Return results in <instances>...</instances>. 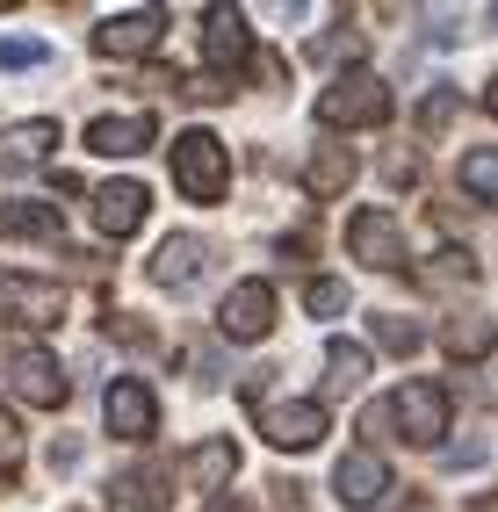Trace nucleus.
I'll return each instance as SVG.
<instances>
[{"label":"nucleus","instance_id":"c756f323","mask_svg":"<svg viewBox=\"0 0 498 512\" xmlns=\"http://www.w3.org/2000/svg\"><path fill=\"white\" fill-rule=\"evenodd\" d=\"M354 51H361L354 29H347V37H318V44H311V58H325V65H340V58H354Z\"/></svg>","mask_w":498,"mask_h":512},{"label":"nucleus","instance_id":"39448f33","mask_svg":"<svg viewBox=\"0 0 498 512\" xmlns=\"http://www.w3.org/2000/svg\"><path fill=\"white\" fill-rule=\"evenodd\" d=\"M347 246H354L361 267H376V275L405 267V231H397L390 210H354V217H347Z\"/></svg>","mask_w":498,"mask_h":512},{"label":"nucleus","instance_id":"bb28decb","mask_svg":"<svg viewBox=\"0 0 498 512\" xmlns=\"http://www.w3.org/2000/svg\"><path fill=\"white\" fill-rule=\"evenodd\" d=\"M304 303H311L318 318H332V311H347V282H332V275H318V282L304 289Z\"/></svg>","mask_w":498,"mask_h":512},{"label":"nucleus","instance_id":"0eeeda50","mask_svg":"<svg viewBox=\"0 0 498 512\" xmlns=\"http://www.w3.org/2000/svg\"><path fill=\"white\" fill-rule=\"evenodd\" d=\"M260 433L275 440V448H318L325 440V404L318 397H282V404H268V412H260Z\"/></svg>","mask_w":498,"mask_h":512},{"label":"nucleus","instance_id":"f257e3e1","mask_svg":"<svg viewBox=\"0 0 498 512\" xmlns=\"http://www.w3.org/2000/svg\"><path fill=\"white\" fill-rule=\"evenodd\" d=\"M166 166H174V188L188 202H217L231 188V152L210 138V130H181L174 152H166Z\"/></svg>","mask_w":498,"mask_h":512},{"label":"nucleus","instance_id":"423d86ee","mask_svg":"<svg viewBox=\"0 0 498 512\" xmlns=\"http://www.w3.org/2000/svg\"><path fill=\"white\" fill-rule=\"evenodd\" d=\"M102 419H109L116 440H152L159 433V397L138 383V375H116L109 397H102Z\"/></svg>","mask_w":498,"mask_h":512},{"label":"nucleus","instance_id":"cd10ccee","mask_svg":"<svg viewBox=\"0 0 498 512\" xmlns=\"http://www.w3.org/2000/svg\"><path fill=\"white\" fill-rule=\"evenodd\" d=\"M15 462H22V426H15V412L0 404V469L15 476Z\"/></svg>","mask_w":498,"mask_h":512},{"label":"nucleus","instance_id":"dca6fc26","mask_svg":"<svg viewBox=\"0 0 498 512\" xmlns=\"http://www.w3.org/2000/svg\"><path fill=\"white\" fill-rule=\"evenodd\" d=\"M166 484H174L166 469H130V476H116V484H109V505H116V512H159V505H166Z\"/></svg>","mask_w":498,"mask_h":512},{"label":"nucleus","instance_id":"ddd939ff","mask_svg":"<svg viewBox=\"0 0 498 512\" xmlns=\"http://www.w3.org/2000/svg\"><path fill=\"white\" fill-rule=\"evenodd\" d=\"M145 210H152V195L138 188V181H109V188H94V224H102L109 238H130L145 224Z\"/></svg>","mask_w":498,"mask_h":512},{"label":"nucleus","instance_id":"6e6552de","mask_svg":"<svg viewBox=\"0 0 498 512\" xmlns=\"http://www.w3.org/2000/svg\"><path fill=\"white\" fill-rule=\"evenodd\" d=\"M383 491H390V462L376 448H347L332 462V498L340 505H383Z\"/></svg>","mask_w":498,"mask_h":512},{"label":"nucleus","instance_id":"20e7f679","mask_svg":"<svg viewBox=\"0 0 498 512\" xmlns=\"http://www.w3.org/2000/svg\"><path fill=\"white\" fill-rule=\"evenodd\" d=\"M390 426H405L412 448H434V440L448 433V390L441 383H405L390 397Z\"/></svg>","mask_w":498,"mask_h":512},{"label":"nucleus","instance_id":"412c9836","mask_svg":"<svg viewBox=\"0 0 498 512\" xmlns=\"http://www.w3.org/2000/svg\"><path fill=\"white\" fill-rule=\"evenodd\" d=\"M347 181H354V152L347 145H325L311 166H304V188L325 202V195H347Z\"/></svg>","mask_w":498,"mask_h":512},{"label":"nucleus","instance_id":"c85d7f7f","mask_svg":"<svg viewBox=\"0 0 498 512\" xmlns=\"http://www.w3.org/2000/svg\"><path fill=\"white\" fill-rule=\"evenodd\" d=\"M51 58V44H37V37H15V44H0V65H44Z\"/></svg>","mask_w":498,"mask_h":512},{"label":"nucleus","instance_id":"f704fd0d","mask_svg":"<svg viewBox=\"0 0 498 512\" xmlns=\"http://www.w3.org/2000/svg\"><path fill=\"white\" fill-rule=\"evenodd\" d=\"M484 101H491V109H498V80H491V94H484Z\"/></svg>","mask_w":498,"mask_h":512},{"label":"nucleus","instance_id":"72a5a7b5","mask_svg":"<svg viewBox=\"0 0 498 512\" xmlns=\"http://www.w3.org/2000/svg\"><path fill=\"white\" fill-rule=\"evenodd\" d=\"M470 512H498V498H477V505H470Z\"/></svg>","mask_w":498,"mask_h":512},{"label":"nucleus","instance_id":"aec40b11","mask_svg":"<svg viewBox=\"0 0 498 512\" xmlns=\"http://www.w3.org/2000/svg\"><path fill=\"white\" fill-rule=\"evenodd\" d=\"M231 469H239V448H231V440H203V448H195V455L181 462L188 491H217V484H224Z\"/></svg>","mask_w":498,"mask_h":512},{"label":"nucleus","instance_id":"1a4fd4ad","mask_svg":"<svg viewBox=\"0 0 498 512\" xmlns=\"http://www.w3.org/2000/svg\"><path fill=\"white\" fill-rule=\"evenodd\" d=\"M268 325H275V289L268 282H239L217 303V332L224 339H268Z\"/></svg>","mask_w":498,"mask_h":512},{"label":"nucleus","instance_id":"393cba45","mask_svg":"<svg viewBox=\"0 0 498 512\" xmlns=\"http://www.w3.org/2000/svg\"><path fill=\"white\" fill-rule=\"evenodd\" d=\"M448 123H455V87H434V94H426V109H419V130H426V138H441Z\"/></svg>","mask_w":498,"mask_h":512},{"label":"nucleus","instance_id":"f8f14e48","mask_svg":"<svg viewBox=\"0 0 498 512\" xmlns=\"http://www.w3.org/2000/svg\"><path fill=\"white\" fill-rule=\"evenodd\" d=\"M8 383H15L29 404H51V412L65 404V375H58V361L37 354V347H15V354H8Z\"/></svg>","mask_w":498,"mask_h":512},{"label":"nucleus","instance_id":"6ab92c4d","mask_svg":"<svg viewBox=\"0 0 498 512\" xmlns=\"http://www.w3.org/2000/svg\"><path fill=\"white\" fill-rule=\"evenodd\" d=\"M58 145V123L51 116H37V123H15V130H0V159L8 166H37L44 152Z\"/></svg>","mask_w":498,"mask_h":512},{"label":"nucleus","instance_id":"a211bd4d","mask_svg":"<svg viewBox=\"0 0 498 512\" xmlns=\"http://www.w3.org/2000/svg\"><path fill=\"white\" fill-rule=\"evenodd\" d=\"M203 51H210V65H239V58L253 51L246 15H239V8H210V37H203Z\"/></svg>","mask_w":498,"mask_h":512},{"label":"nucleus","instance_id":"2eb2a0df","mask_svg":"<svg viewBox=\"0 0 498 512\" xmlns=\"http://www.w3.org/2000/svg\"><path fill=\"white\" fill-rule=\"evenodd\" d=\"M0 231L8 238H65V217H58V202H0Z\"/></svg>","mask_w":498,"mask_h":512},{"label":"nucleus","instance_id":"7ed1b4c3","mask_svg":"<svg viewBox=\"0 0 498 512\" xmlns=\"http://www.w3.org/2000/svg\"><path fill=\"white\" fill-rule=\"evenodd\" d=\"M0 318L44 332V325L65 318V289H58V282H37V275H15V267H0Z\"/></svg>","mask_w":498,"mask_h":512},{"label":"nucleus","instance_id":"a878e982","mask_svg":"<svg viewBox=\"0 0 498 512\" xmlns=\"http://www.w3.org/2000/svg\"><path fill=\"white\" fill-rule=\"evenodd\" d=\"M376 339H383L390 354H412V347H419V325L397 318V311H383V318H376Z\"/></svg>","mask_w":498,"mask_h":512},{"label":"nucleus","instance_id":"473e14b6","mask_svg":"<svg viewBox=\"0 0 498 512\" xmlns=\"http://www.w3.org/2000/svg\"><path fill=\"white\" fill-rule=\"evenodd\" d=\"M210 512H246V505L239 498H210Z\"/></svg>","mask_w":498,"mask_h":512},{"label":"nucleus","instance_id":"c9c22d12","mask_svg":"<svg viewBox=\"0 0 498 512\" xmlns=\"http://www.w3.org/2000/svg\"><path fill=\"white\" fill-rule=\"evenodd\" d=\"M491 22H498V8H491Z\"/></svg>","mask_w":498,"mask_h":512},{"label":"nucleus","instance_id":"f03ea898","mask_svg":"<svg viewBox=\"0 0 498 512\" xmlns=\"http://www.w3.org/2000/svg\"><path fill=\"white\" fill-rule=\"evenodd\" d=\"M318 116L332 123V130H361V123H383L390 116V87L376 80V73H340L325 94H318Z\"/></svg>","mask_w":498,"mask_h":512},{"label":"nucleus","instance_id":"f3484780","mask_svg":"<svg viewBox=\"0 0 498 512\" xmlns=\"http://www.w3.org/2000/svg\"><path fill=\"white\" fill-rule=\"evenodd\" d=\"M369 383V347H354V339H325V390L347 397Z\"/></svg>","mask_w":498,"mask_h":512},{"label":"nucleus","instance_id":"9d476101","mask_svg":"<svg viewBox=\"0 0 498 512\" xmlns=\"http://www.w3.org/2000/svg\"><path fill=\"white\" fill-rule=\"evenodd\" d=\"M159 29H166V15H159V8L109 15L102 29H94V51H102V58H145V51L159 44Z\"/></svg>","mask_w":498,"mask_h":512},{"label":"nucleus","instance_id":"4468645a","mask_svg":"<svg viewBox=\"0 0 498 512\" xmlns=\"http://www.w3.org/2000/svg\"><path fill=\"white\" fill-rule=\"evenodd\" d=\"M195 275H203V238H166V246L152 253V282L159 289H195Z\"/></svg>","mask_w":498,"mask_h":512},{"label":"nucleus","instance_id":"9b49d317","mask_svg":"<svg viewBox=\"0 0 498 512\" xmlns=\"http://www.w3.org/2000/svg\"><path fill=\"white\" fill-rule=\"evenodd\" d=\"M159 138V123L145 109H130V116H94L87 123V152H102V159H130V152H145Z\"/></svg>","mask_w":498,"mask_h":512},{"label":"nucleus","instance_id":"2f4dec72","mask_svg":"<svg viewBox=\"0 0 498 512\" xmlns=\"http://www.w3.org/2000/svg\"><path fill=\"white\" fill-rule=\"evenodd\" d=\"M383 181H397V188L419 181V159H412V152H390V159H383Z\"/></svg>","mask_w":498,"mask_h":512},{"label":"nucleus","instance_id":"b1692460","mask_svg":"<svg viewBox=\"0 0 498 512\" xmlns=\"http://www.w3.org/2000/svg\"><path fill=\"white\" fill-rule=\"evenodd\" d=\"M419 282H426V289H448V282L470 289V282H477V260H470V253H434V267H419Z\"/></svg>","mask_w":498,"mask_h":512},{"label":"nucleus","instance_id":"5701e85b","mask_svg":"<svg viewBox=\"0 0 498 512\" xmlns=\"http://www.w3.org/2000/svg\"><path fill=\"white\" fill-rule=\"evenodd\" d=\"M462 188L498 202V145H477V152H462Z\"/></svg>","mask_w":498,"mask_h":512},{"label":"nucleus","instance_id":"4be33fe9","mask_svg":"<svg viewBox=\"0 0 498 512\" xmlns=\"http://www.w3.org/2000/svg\"><path fill=\"white\" fill-rule=\"evenodd\" d=\"M441 339H448V354H455V361H484V354H491V318L455 311V318L441 325Z\"/></svg>","mask_w":498,"mask_h":512},{"label":"nucleus","instance_id":"7c9ffc66","mask_svg":"<svg viewBox=\"0 0 498 512\" xmlns=\"http://www.w3.org/2000/svg\"><path fill=\"white\" fill-rule=\"evenodd\" d=\"M109 332L123 339V347H159V339H152V325H138V318H109Z\"/></svg>","mask_w":498,"mask_h":512}]
</instances>
